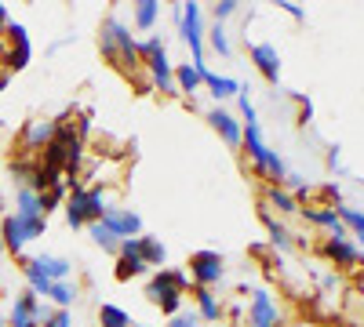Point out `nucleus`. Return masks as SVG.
I'll return each mask as SVG.
<instances>
[{
	"label": "nucleus",
	"instance_id": "obj_8",
	"mask_svg": "<svg viewBox=\"0 0 364 327\" xmlns=\"http://www.w3.org/2000/svg\"><path fill=\"white\" fill-rule=\"evenodd\" d=\"M248 323L252 327H277V306H273L269 291H255L252 309H248Z\"/></svg>",
	"mask_w": 364,
	"mask_h": 327
},
{
	"label": "nucleus",
	"instance_id": "obj_27",
	"mask_svg": "<svg viewBox=\"0 0 364 327\" xmlns=\"http://www.w3.org/2000/svg\"><path fill=\"white\" fill-rule=\"evenodd\" d=\"M99 320H102V327H128V323H132L128 313L117 309V306H102V309H99Z\"/></svg>",
	"mask_w": 364,
	"mask_h": 327
},
{
	"label": "nucleus",
	"instance_id": "obj_5",
	"mask_svg": "<svg viewBox=\"0 0 364 327\" xmlns=\"http://www.w3.org/2000/svg\"><path fill=\"white\" fill-rule=\"evenodd\" d=\"M182 37H186V44L193 48V66L204 62V33H200V8L197 4H182Z\"/></svg>",
	"mask_w": 364,
	"mask_h": 327
},
{
	"label": "nucleus",
	"instance_id": "obj_22",
	"mask_svg": "<svg viewBox=\"0 0 364 327\" xmlns=\"http://www.w3.org/2000/svg\"><path fill=\"white\" fill-rule=\"evenodd\" d=\"M336 215H339V222H343L346 229H353V233H357V240L364 244V215L357 211V207H339Z\"/></svg>",
	"mask_w": 364,
	"mask_h": 327
},
{
	"label": "nucleus",
	"instance_id": "obj_10",
	"mask_svg": "<svg viewBox=\"0 0 364 327\" xmlns=\"http://www.w3.org/2000/svg\"><path fill=\"white\" fill-rule=\"evenodd\" d=\"M208 124L215 128V131H219L230 145H240V138H245V128H240V124L233 121V116H230L226 109H211V113H208Z\"/></svg>",
	"mask_w": 364,
	"mask_h": 327
},
{
	"label": "nucleus",
	"instance_id": "obj_14",
	"mask_svg": "<svg viewBox=\"0 0 364 327\" xmlns=\"http://www.w3.org/2000/svg\"><path fill=\"white\" fill-rule=\"evenodd\" d=\"M51 138H55V124L51 121H33L26 128V150H37V145H44Z\"/></svg>",
	"mask_w": 364,
	"mask_h": 327
},
{
	"label": "nucleus",
	"instance_id": "obj_32",
	"mask_svg": "<svg viewBox=\"0 0 364 327\" xmlns=\"http://www.w3.org/2000/svg\"><path fill=\"white\" fill-rule=\"evenodd\" d=\"M211 48H215L219 55H230V40H226V29H223V22L211 26Z\"/></svg>",
	"mask_w": 364,
	"mask_h": 327
},
{
	"label": "nucleus",
	"instance_id": "obj_15",
	"mask_svg": "<svg viewBox=\"0 0 364 327\" xmlns=\"http://www.w3.org/2000/svg\"><path fill=\"white\" fill-rule=\"evenodd\" d=\"M0 236H4V248H8V251H22V244H26V229H22L18 215L4 218V229H0Z\"/></svg>",
	"mask_w": 364,
	"mask_h": 327
},
{
	"label": "nucleus",
	"instance_id": "obj_4",
	"mask_svg": "<svg viewBox=\"0 0 364 327\" xmlns=\"http://www.w3.org/2000/svg\"><path fill=\"white\" fill-rule=\"evenodd\" d=\"M190 277L200 287H211L215 280H223V255L219 251H197L190 258Z\"/></svg>",
	"mask_w": 364,
	"mask_h": 327
},
{
	"label": "nucleus",
	"instance_id": "obj_16",
	"mask_svg": "<svg viewBox=\"0 0 364 327\" xmlns=\"http://www.w3.org/2000/svg\"><path fill=\"white\" fill-rule=\"evenodd\" d=\"M37 265H41V270H44V277L51 280V284H58V280H66L70 277V262L66 258H37Z\"/></svg>",
	"mask_w": 364,
	"mask_h": 327
},
{
	"label": "nucleus",
	"instance_id": "obj_1",
	"mask_svg": "<svg viewBox=\"0 0 364 327\" xmlns=\"http://www.w3.org/2000/svg\"><path fill=\"white\" fill-rule=\"evenodd\" d=\"M102 55L120 70H135V62H139V44L132 40V33L117 18L102 22Z\"/></svg>",
	"mask_w": 364,
	"mask_h": 327
},
{
	"label": "nucleus",
	"instance_id": "obj_21",
	"mask_svg": "<svg viewBox=\"0 0 364 327\" xmlns=\"http://www.w3.org/2000/svg\"><path fill=\"white\" fill-rule=\"evenodd\" d=\"M87 233H91V240H95L102 251H117V248H120V240H117V236H113L102 222H91V226H87Z\"/></svg>",
	"mask_w": 364,
	"mask_h": 327
},
{
	"label": "nucleus",
	"instance_id": "obj_23",
	"mask_svg": "<svg viewBox=\"0 0 364 327\" xmlns=\"http://www.w3.org/2000/svg\"><path fill=\"white\" fill-rule=\"evenodd\" d=\"M164 244L161 240H154V236H142V262L146 265H164Z\"/></svg>",
	"mask_w": 364,
	"mask_h": 327
},
{
	"label": "nucleus",
	"instance_id": "obj_38",
	"mask_svg": "<svg viewBox=\"0 0 364 327\" xmlns=\"http://www.w3.org/2000/svg\"><path fill=\"white\" fill-rule=\"evenodd\" d=\"M4 26H8V8L0 4V29H4Z\"/></svg>",
	"mask_w": 364,
	"mask_h": 327
},
{
	"label": "nucleus",
	"instance_id": "obj_24",
	"mask_svg": "<svg viewBox=\"0 0 364 327\" xmlns=\"http://www.w3.org/2000/svg\"><path fill=\"white\" fill-rule=\"evenodd\" d=\"M262 222H266V229H269V240H273V248L288 251V248H291V236H288V229H284L277 218H269V215H262Z\"/></svg>",
	"mask_w": 364,
	"mask_h": 327
},
{
	"label": "nucleus",
	"instance_id": "obj_6",
	"mask_svg": "<svg viewBox=\"0 0 364 327\" xmlns=\"http://www.w3.org/2000/svg\"><path fill=\"white\" fill-rule=\"evenodd\" d=\"M102 226L117 236V240H128L132 233H139V229H142V218H139L135 211H117V207H106Z\"/></svg>",
	"mask_w": 364,
	"mask_h": 327
},
{
	"label": "nucleus",
	"instance_id": "obj_34",
	"mask_svg": "<svg viewBox=\"0 0 364 327\" xmlns=\"http://www.w3.org/2000/svg\"><path fill=\"white\" fill-rule=\"evenodd\" d=\"M237 11V0H223V4H215V22H223V18H230Z\"/></svg>",
	"mask_w": 364,
	"mask_h": 327
},
{
	"label": "nucleus",
	"instance_id": "obj_17",
	"mask_svg": "<svg viewBox=\"0 0 364 327\" xmlns=\"http://www.w3.org/2000/svg\"><path fill=\"white\" fill-rule=\"evenodd\" d=\"M26 277H29V291H33V294H48V291H51V280L44 277V270L37 265V258L26 262Z\"/></svg>",
	"mask_w": 364,
	"mask_h": 327
},
{
	"label": "nucleus",
	"instance_id": "obj_37",
	"mask_svg": "<svg viewBox=\"0 0 364 327\" xmlns=\"http://www.w3.org/2000/svg\"><path fill=\"white\" fill-rule=\"evenodd\" d=\"M281 8H284L288 15H295V18H302V15H306V11H302V8H299V4H291V0H284V4H281Z\"/></svg>",
	"mask_w": 364,
	"mask_h": 327
},
{
	"label": "nucleus",
	"instance_id": "obj_28",
	"mask_svg": "<svg viewBox=\"0 0 364 327\" xmlns=\"http://www.w3.org/2000/svg\"><path fill=\"white\" fill-rule=\"evenodd\" d=\"M157 11H161L157 0H142V4L135 8V22H139L142 29H149V26H154V18H157Z\"/></svg>",
	"mask_w": 364,
	"mask_h": 327
},
{
	"label": "nucleus",
	"instance_id": "obj_3",
	"mask_svg": "<svg viewBox=\"0 0 364 327\" xmlns=\"http://www.w3.org/2000/svg\"><path fill=\"white\" fill-rule=\"evenodd\" d=\"M106 207H102V189H73L70 204H66V218L73 229H80L84 222H102Z\"/></svg>",
	"mask_w": 364,
	"mask_h": 327
},
{
	"label": "nucleus",
	"instance_id": "obj_33",
	"mask_svg": "<svg viewBox=\"0 0 364 327\" xmlns=\"http://www.w3.org/2000/svg\"><path fill=\"white\" fill-rule=\"evenodd\" d=\"M44 327H73V323H70V313L66 309H58V313L44 316Z\"/></svg>",
	"mask_w": 364,
	"mask_h": 327
},
{
	"label": "nucleus",
	"instance_id": "obj_9",
	"mask_svg": "<svg viewBox=\"0 0 364 327\" xmlns=\"http://www.w3.org/2000/svg\"><path fill=\"white\" fill-rule=\"evenodd\" d=\"M252 58H255V66L262 70V77L269 84H277V77H281V55H277V48H273V44H252Z\"/></svg>",
	"mask_w": 364,
	"mask_h": 327
},
{
	"label": "nucleus",
	"instance_id": "obj_2",
	"mask_svg": "<svg viewBox=\"0 0 364 327\" xmlns=\"http://www.w3.org/2000/svg\"><path fill=\"white\" fill-rule=\"evenodd\" d=\"M186 277L182 273H175V270H161L154 280H149V287H146V294L154 299L164 313H178V302H182V291H186Z\"/></svg>",
	"mask_w": 364,
	"mask_h": 327
},
{
	"label": "nucleus",
	"instance_id": "obj_18",
	"mask_svg": "<svg viewBox=\"0 0 364 327\" xmlns=\"http://www.w3.org/2000/svg\"><path fill=\"white\" fill-rule=\"evenodd\" d=\"M331 258H336V262H343V265H353L360 255H357V248L350 244V240H328V248H324Z\"/></svg>",
	"mask_w": 364,
	"mask_h": 327
},
{
	"label": "nucleus",
	"instance_id": "obj_12",
	"mask_svg": "<svg viewBox=\"0 0 364 327\" xmlns=\"http://www.w3.org/2000/svg\"><path fill=\"white\" fill-rule=\"evenodd\" d=\"M8 33H11V51H8V62L15 70H22L29 62V37H26V29L18 22H8Z\"/></svg>",
	"mask_w": 364,
	"mask_h": 327
},
{
	"label": "nucleus",
	"instance_id": "obj_13",
	"mask_svg": "<svg viewBox=\"0 0 364 327\" xmlns=\"http://www.w3.org/2000/svg\"><path fill=\"white\" fill-rule=\"evenodd\" d=\"M149 73H154V80L161 84V92H175V77H171V66H168L164 48H157L154 55H149Z\"/></svg>",
	"mask_w": 364,
	"mask_h": 327
},
{
	"label": "nucleus",
	"instance_id": "obj_29",
	"mask_svg": "<svg viewBox=\"0 0 364 327\" xmlns=\"http://www.w3.org/2000/svg\"><path fill=\"white\" fill-rule=\"evenodd\" d=\"M18 215H41V196L33 189H22L18 193Z\"/></svg>",
	"mask_w": 364,
	"mask_h": 327
},
{
	"label": "nucleus",
	"instance_id": "obj_36",
	"mask_svg": "<svg viewBox=\"0 0 364 327\" xmlns=\"http://www.w3.org/2000/svg\"><path fill=\"white\" fill-rule=\"evenodd\" d=\"M171 327H197V316H193V313H190V316H175Z\"/></svg>",
	"mask_w": 364,
	"mask_h": 327
},
{
	"label": "nucleus",
	"instance_id": "obj_30",
	"mask_svg": "<svg viewBox=\"0 0 364 327\" xmlns=\"http://www.w3.org/2000/svg\"><path fill=\"white\" fill-rule=\"evenodd\" d=\"M48 294H51V299H55L58 306H70V302L77 299V291H73V287H70L66 280H58V284H51V291H48Z\"/></svg>",
	"mask_w": 364,
	"mask_h": 327
},
{
	"label": "nucleus",
	"instance_id": "obj_35",
	"mask_svg": "<svg viewBox=\"0 0 364 327\" xmlns=\"http://www.w3.org/2000/svg\"><path fill=\"white\" fill-rule=\"evenodd\" d=\"M240 113H245V121H248V124H259V121H255V106L248 102V95H240Z\"/></svg>",
	"mask_w": 364,
	"mask_h": 327
},
{
	"label": "nucleus",
	"instance_id": "obj_26",
	"mask_svg": "<svg viewBox=\"0 0 364 327\" xmlns=\"http://www.w3.org/2000/svg\"><path fill=\"white\" fill-rule=\"evenodd\" d=\"M266 200H269L273 207H277V211H288V215H291V211H299V200H295V196H288V193H284V189H277V186H273V189L266 193Z\"/></svg>",
	"mask_w": 364,
	"mask_h": 327
},
{
	"label": "nucleus",
	"instance_id": "obj_19",
	"mask_svg": "<svg viewBox=\"0 0 364 327\" xmlns=\"http://www.w3.org/2000/svg\"><path fill=\"white\" fill-rule=\"evenodd\" d=\"M171 77H175V84H178V92H190V95H193L197 87H200V73H197V66H178Z\"/></svg>",
	"mask_w": 364,
	"mask_h": 327
},
{
	"label": "nucleus",
	"instance_id": "obj_31",
	"mask_svg": "<svg viewBox=\"0 0 364 327\" xmlns=\"http://www.w3.org/2000/svg\"><path fill=\"white\" fill-rule=\"evenodd\" d=\"M22 229H26V240H33V236L44 233V215H18Z\"/></svg>",
	"mask_w": 364,
	"mask_h": 327
},
{
	"label": "nucleus",
	"instance_id": "obj_25",
	"mask_svg": "<svg viewBox=\"0 0 364 327\" xmlns=\"http://www.w3.org/2000/svg\"><path fill=\"white\" fill-rule=\"evenodd\" d=\"M197 302H200V316L204 320H219V302L208 287H197Z\"/></svg>",
	"mask_w": 364,
	"mask_h": 327
},
{
	"label": "nucleus",
	"instance_id": "obj_7",
	"mask_svg": "<svg viewBox=\"0 0 364 327\" xmlns=\"http://www.w3.org/2000/svg\"><path fill=\"white\" fill-rule=\"evenodd\" d=\"M41 323V306L33 291H22L11 306V327H37Z\"/></svg>",
	"mask_w": 364,
	"mask_h": 327
},
{
	"label": "nucleus",
	"instance_id": "obj_11",
	"mask_svg": "<svg viewBox=\"0 0 364 327\" xmlns=\"http://www.w3.org/2000/svg\"><path fill=\"white\" fill-rule=\"evenodd\" d=\"M197 73H200V84H208V87H211V95H215V99H226V95H237V92H240V80L211 73V70H208L204 62L197 66Z\"/></svg>",
	"mask_w": 364,
	"mask_h": 327
},
{
	"label": "nucleus",
	"instance_id": "obj_20",
	"mask_svg": "<svg viewBox=\"0 0 364 327\" xmlns=\"http://www.w3.org/2000/svg\"><path fill=\"white\" fill-rule=\"evenodd\" d=\"M149 265L142 262V255H120V265H117V277L120 280H128V277H139V273H146Z\"/></svg>",
	"mask_w": 364,
	"mask_h": 327
}]
</instances>
